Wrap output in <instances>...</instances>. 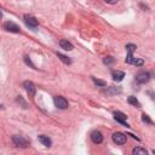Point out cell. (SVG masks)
I'll use <instances>...</instances> for the list:
<instances>
[{
  "label": "cell",
  "mask_w": 155,
  "mask_h": 155,
  "mask_svg": "<svg viewBox=\"0 0 155 155\" xmlns=\"http://www.w3.org/2000/svg\"><path fill=\"white\" fill-rule=\"evenodd\" d=\"M114 119L118 121V123H120V124H123V125H125L126 127H128L130 125L126 123V119H127V116L123 113V111H114Z\"/></svg>",
  "instance_id": "7"
},
{
  "label": "cell",
  "mask_w": 155,
  "mask_h": 155,
  "mask_svg": "<svg viewBox=\"0 0 155 155\" xmlns=\"http://www.w3.org/2000/svg\"><path fill=\"white\" fill-rule=\"evenodd\" d=\"M23 87H24V90L27 91V93L29 94V97H34L36 89H35V85H34L32 81H29V80L24 81V83H23Z\"/></svg>",
  "instance_id": "8"
},
{
  "label": "cell",
  "mask_w": 155,
  "mask_h": 155,
  "mask_svg": "<svg viewBox=\"0 0 155 155\" xmlns=\"http://www.w3.org/2000/svg\"><path fill=\"white\" fill-rule=\"evenodd\" d=\"M60 46H61V49H63V50H66V51H72V50L74 49L73 44H72L70 41H68L67 39H62V40L60 41Z\"/></svg>",
  "instance_id": "12"
},
{
  "label": "cell",
  "mask_w": 155,
  "mask_h": 155,
  "mask_svg": "<svg viewBox=\"0 0 155 155\" xmlns=\"http://www.w3.org/2000/svg\"><path fill=\"white\" fill-rule=\"evenodd\" d=\"M3 27H4V29H5L6 32H11V33H19V32H21V29H19V27H18L16 23L11 22V21H7V22H5Z\"/></svg>",
  "instance_id": "6"
},
{
  "label": "cell",
  "mask_w": 155,
  "mask_h": 155,
  "mask_svg": "<svg viewBox=\"0 0 155 155\" xmlns=\"http://www.w3.org/2000/svg\"><path fill=\"white\" fill-rule=\"evenodd\" d=\"M142 120H143L144 123H147V124H149V125H151V124H153V121H151V119L149 118V115H147V114H143V115H142Z\"/></svg>",
  "instance_id": "19"
},
{
  "label": "cell",
  "mask_w": 155,
  "mask_h": 155,
  "mask_svg": "<svg viewBox=\"0 0 155 155\" xmlns=\"http://www.w3.org/2000/svg\"><path fill=\"white\" fill-rule=\"evenodd\" d=\"M24 62H26V64H28V66H30L32 68H34V69H36L35 68V66L32 63V61H30V58L28 57V56H24Z\"/></svg>",
  "instance_id": "23"
},
{
  "label": "cell",
  "mask_w": 155,
  "mask_h": 155,
  "mask_svg": "<svg viewBox=\"0 0 155 155\" xmlns=\"http://www.w3.org/2000/svg\"><path fill=\"white\" fill-rule=\"evenodd\" d=\"M92 81L100 87H106L107 86V83L103 81V80H100V79H96V78H92Z\"/></svg>",
  "instance_id": "15"
},
{
  "label": "cell",
  "mask_w": 155,
  "mask_h": 155,
  "mask_svg": "<svg viewBox=\"0 0 155 155\" xmlns=\"http://www.w3.org/2000/svg\"><path fill=\"white\" fill-rule=\"evenodd\" d=\"M114 62V58L113 57H110V56H108V57H106L104 60H103V63L104 64H107V66H109V64H111Z\"/></svg>",
  "instance_id": "20"
},
{
  "label": "cell",
  "mask_w": 155,
  "mask_h": 155,
  "mask_svg": "<svg viewBox=\"0 0 155 155\" xmlns=\"http://www.w3.org/2000/svg\"><path fill=\"white\" fill-rule=\"evenodd\" d=\"M126 49H127V51H128V52H131V53H132L136 49H137V46H136L134 44H127V45H126Z\"/></svg>",
  "instance_id": "22"
},
{
  "label": "cell",
  "mask_w": 155,
  "mask_h": 155,
  "mask_svg": "<svg viewBox=\"0 0 155 155\" xmlns=\"http://www.w3.org/2000/svg\"><path fill=\"white\" fill-rule=\"evenodd\" d=\"M127 102H128L131 106H134V107H137V108H140V107H141V103L138 102V100L134 96H130L128 98H127Z\"/></svg>",
  "instance_id": "14"
},
{
  "label": "cell",
  "mask_w": 155,
  "mask_h": 155,
  "mask_svg": "<svg viewBox=\"0 0 155 155\" xmlns=\"http://www.w3.org/2000/svg\"><path fill=\"white\" fill-rule=\"evenodd\" d=\"M38 140H39V142H40L43 145H45V147H51V144H52L51 138H49V136H45V134H40L38 137Z\"/></svg>",
  "instance_id": "11"
},
{
  "label": "cell",
  "mask_w": 155,
  "mask_h": 155,
  "mask_svg": "<svg viewBox=\"0 0 155 155\" xmlns=\"http://www.w3.org/2000/svg\"><path fill=\"white\" fill-rule=\"evenodd\" d=\"M91 140L93 143L96 144H101L103 142V134L100 132V131H93L91 133Z\"/></svg>",
  "instance_id": "9"
},
{
  "label": "cell",
  "mask_w": 155,
  "mask_h": 155,
  "mask_svg": "<svg viewBox=\"0 0 155 155\" xmlns=\"http://www.w3.org/2000/svg\"><path fill=\"white\" fill-rule=\"evenodd\" d=\"M111 76L114 81H123V79L125 78V73L120 72V70H113L111 72Z\"/></svg>",
  "instance_id": "10"
},
{
  "label": "cell",
  "mask_w": 155,
  "mask_h": 155,
  "mask_svg": "<svg viewBox=\"0 0 155 155\" xmlns=\"http://www.w3.org/2000/svg\"><path fill=\"white\" fill-rule=\"evenodd\" d=\"M120 92H121V90L120 89H116V87H109L106 91L107 94H116V93H120Z\"/></svg>",
  "instance_id": "16"
},
{
  "label": "cell",
  "mask_w": 155,
  "mask_h": 155,
  "mask_svg": "<svg viewBox=\"0 0 155 155\" xmlns=\"http://www.w3.org/2000/svg\"><path fill=\"white\" fill-rule=\"evenodd\" d=\"M132 64L137 66V67H141V66H143V64H144V61L142 60V58H133V62H132Z\"/></svg>",
  "instance_id": "18"
},
{
  "label": "cell",
  "mask_w": 155,
  "mask_h": 155,
  "mask_svg": "<svg viewBox=\"0 0 155 155\" xmlns=\"http://www.w3.org/2000/svg\"><path fill=\"white\" fill-rule=\"evenodd\" d=\"M149 80H150V74L148 72H141L136 75V81H137L138 84L143 85V84L149 83Z\"/></svg>",
  "instance_id": "5"
},
{
  "label": "cell",
  "mask_w": 155,
  "mask_h": 155,
  "mask_svg": "<svg viewBox=\"0 0 155 155\" xmlns=\"http://www.w3.org/2000/svg\"><path fill=\"white\" fill-rule=\"evenodd\" d=\"M12 142L18 148H28L29 144H30L28 140H26L24 137H22V136H18V134L12 136Z\"/></svg>",
  "instance_id": "1"
},
{
  "label": "cell",
  "mask_w": 155,
  "mask_h": 155,
  "mask_svg": "<svg viewBox=\"0 0 155 155\" xmlns=\"http://www.w3.org/2000/svg\"><path fill=\"white\" fill-rule=\"evenodd\" d=\"M24 23L27 24V27H29V28H33V29H35V28H38V26H39V22H38V19L34 17V16H30V15H24Z\"/></svg>",
  "instance_id": "4"
},
{
  "label": "cell",
  "mask_w": 155,
  "mask_h": 155,
  "mask_svg": "<svg viewBox=\"0 0 155 155\" xmlns=\"http://www.w3.org/2000/svg\"><path fill=\"white\" fill-rule=\"evenodd\" d=\"M133 55L131 53V52H128V55H127V57H126V60H125V62L126 63H128V64H132V62H133Z\"/></svg>",
  "instance_id": "21"
},
{
  "label": "cell",
  "mask_w": 155,
  "mask_h": 155,
  "mask_svg": "<svg viewBox=\"0 0 155 155\" xmlns=\"http://www.w3.org/2000/svg\"><path fill=\"white\" fill-rule=\"evenodd\" d=\"M140 6H141V7L143 9V11H148V10H149V7H148L147 5H144V4H142V3L140 4Z\"/></svg>",
  "instance_id": "25"
},
{
  "label": "cell",
  "mask_w": 155,
  "mask_h": 155,
  "mask_svg": "<svg viewBox=\"0 0 155 155\" xmlns=\"http://www.w3.org/2000/svg\"><path fill=\"white\" fill-rule=\"evenodd\" d=\"M111 138H113L114 143L119 144V145H123V144L126 143V134L123 133V132H114Z\"/></svg>",
  "instance_id": "3"
},
{
  "label": "cell",
  "mask_w": 155,
  "mask_h": 155,
  "mask_svg": "<svg viewBox=\"0 0 155 155\" xmlns=\"http://www.w3.org/2000/svg\"><path fill=\"white\" fill-rule=\"evenodd\" d=\"M132 153H133L134 155H138V154H145V155H147V150H145L144 148H140V147L134 148V149L132 150Z\"/></svg>",
  "instance_id": "17"
},
{
  "label": "cell",
  "mask_w": 155,
  "mask_h": 155,
  "mask_svg": "<svg viewBox=\"0 0 155 155\" xmlns=\"http://www.w3.org/2000/svg\"><path fill=\"white\" fill-rule=\"evenodd\" d=\"M3 18V13H1V11H0V19Z\"/></svg>",
  "instance_id": "26"
},
{
  "label": "cell",
  "mask_w": 155,
  "mask_h": 155,
  "mask_svg": "<svg viewBox=\"0 0 155 155\" xmlns=\"http://www.w3.org/2000/svg\"><path fill=\"white\" fill-rule=\"evenodd\" d=\"M57 56H58V58L64 63V64H67V66H69V64H72V60L69 57H67V56H64V55H62V53H60V52H57Z\"/></svg>",
  "instance_id": "13"
},
{
  "label": "cell",
  "mask_w": 155,
  "mask_h": 155,
  "mask_svg": "<svg viewBox=\"0 0 155 155\" xmlns=\"http://www.w3.org/2000/svg\"><path fill=\"white\" fill-rule=\"evenodd\" d=\"M53 103H55V106H56V108H58V109H67L68 108V101L64 98V97H62V96H56V97H53Z\"/></svg>",
  "instance_id": "2"
},
{
  "label": "cell",
  "mask_w": 155,
  "mask_h": 155,
  "mask_svg": "<svg viewBox=\"0 0 155 155\" xmlns=\"http://www.w3.org/2000/svg\"><path fill=\"white\" fill-rule=\"evenodd\" d=\"M104 1H106L107 4H110V5H114V4H116V3H118V0H104Z\"/></svg>",
  "instance_id": "24"
}]
</instances>
